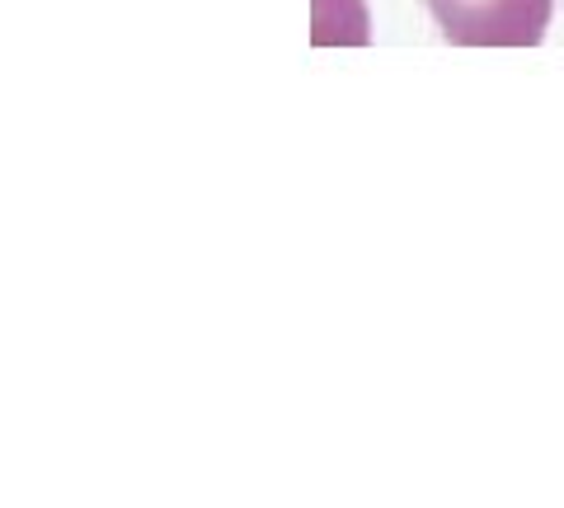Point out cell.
I'll return each mask as SVG.
<instances>
[{"label":"cell","mask_w":564,"mask_h":508,"mask_svg":"<svg viewBox=\"0 0 564 508\" xmlns=\"http://www.w3.org/2000/svg\"><path fill=\"white\" fill-rule=\"evenodd\" d=\"M447 43L462 47H536L555 0H423Z\"/></svg>","instance_id":"1"}]
</instances>
